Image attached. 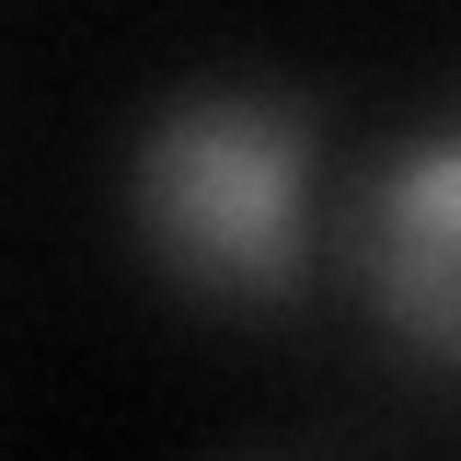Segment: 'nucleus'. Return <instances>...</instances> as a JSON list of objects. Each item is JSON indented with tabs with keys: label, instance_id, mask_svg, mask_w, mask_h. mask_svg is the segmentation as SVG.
Instances as JSON below:
<instances>
[{
	"label": "nucleus",
	"instance_id": "1",
	"mask_svg": "<svg viewBox=\"0 0 461 461\" xmlns=\"http://www.w3.org/2000/svg\"><path fill=\"white\" fill-rule=\"evenodd\" d=\"M127 230L208 312H300L323 254V115L266 81H173L115 162Z\"/></svg>",
	"mask_w": 461,
	"mask_h": 461
},
{
	"label": "nucleus",
	"instance_id": "2",
	"mask_svg": "<svg viewBox=\"0 0 461 461\" xmlns=\"http://www.w3.org/2000/svg\"><path fill=\"white\" fill-rule=\"evenodd\" d=\"M357 266H369L381 323L427 369H450V346H461V139L450 127H415L393 150V173L369 185Z\"/></svg>",
	"mask_w": 461,
	"mask_h": 461
}]
</instances>
